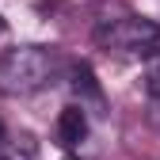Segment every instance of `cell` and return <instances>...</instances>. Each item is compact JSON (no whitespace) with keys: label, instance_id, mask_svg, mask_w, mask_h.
<instances>
[{"label":"cell","instance_id":"1","mask_svg":"<svg viewBox=\"0 0 160 160\" xmlns=\"http://www.w3.org/2000/svg\"><path fill=\"white\" fill-rule=\"evenodd\" d=\"M57 72V53L46 46H12L0 53V95L4 99H27L42 92Z\"/></svg>","mask_w":160,"mask_h":160},{"label":"cell","instance_id":"2","mask_svg":"<svg viewBox=\"0 0 160 160\" xmlns=\"http://www.w3.org/2000/svg\"><path fill=\"white\" fill-rule=\"evenodd\" d=\"M95 46L107 53H122V57H149L160 53V23L145 15H122V19H107L95 27Z\"/></svg>","mask_w":160,"mask_h":160},{"label":"cell","instance_id":"3","mask_svg":"<svg viewBox=\"0 0 160 160\" xmlns=\"http://www.w3.org/2000/svg\"><path fill=\"white\" fill-rule=\"evenodd\" d=\"M53 133H57V145L61 149H76L88 137V111L80 103H69L61 114H57V130Z\"/></svg>","mask_w":160,"mask_h":160},{"label":"cell","instance_id":"4","mask_svg":"<svg viewBox=\"0 0 160 160\" xmlns=\"http://www.w3.org/2000/svg\"><path fill=\"white\" fill-rule=\"evenodd\" d=\"M72 80H76L72 88L80 92V107H84V95H88V99H95V103L103 99V92H99V84H95V76H92V69H88V65H76Z\"/></svg>","mask_w":160,"mask_h":160},{"label":"cell","instance_id":"5","mask_svg":"<svg viewBox=\"0 0 160 160\" xmlns=\"http://www.w3.org/2000/svg\"><path fill=\"white\" fill-rule=\"evenodd\" d=\"M0 152H4L8 160H38V149H34V141H31L27 133L23 137H8V145L0 149Z\"/></svg>","mask_w":160,"mask_h":160},{"label":"cell","instance_id":"6","mask_svg":"<svg viewBox=\"0 0 160 160\" xmlns=\"http://www.w3.org/2000/svg\"><path fill=\"white\" fill-rule=\"evenodd\" d=\"M145 88H149V95H152V103H160V53L152 57V65H149V72H145Z\"/></svg>","mask_w":160,"mask_h":160},{"label":"cell","instance_id":"7","mask_svg":"<svg viewBox=\"0 0 160 160\" xmlns=\"http://www.w3.org/2000/svg\"><path fill=\"white\" fill-rule=\"evenodd\" d=\"M8 145V130H4V122H0V149Z\"/></svg>","mask_w":160,"mask_h":160},{"label":"cell","instance_id":"8","mask_svg":"<svg viewBox=\"0 0 160 160\" xmlns=\"http://www.w3.org/2000/svg\"><path fill=\"white\" fill-rule=\"evenodd\" d=\"M61 160H80V156H72V152H69V156H61Z\"/></svg>","mask_w":160,"mask_h":160},{"label":"cell","instance_id":"9","mask_svg":"<svg viewBox=\"0 0 160 160\" xmlns=\"http://www.w3.org/2000/svg\"><path fill=\"white\" fill-rule=\"evenodd\" d=\"M0 31H4V19H0Z\"/></svg>","mask_w":160,"mask_h":160},{"label":"cell","instance_id":"10","mask_svg":"<svg viewBox=\"0 0 160 160\" xmlns=\"http://www.w3.org/2000/svg\"><path fill=\"white\" fill-rule=\"evenodd\" d=\"M0 160H8V156H4V152H0Z\"/></svg>","mask_w":160,"mask_h":160}]
</instances>
